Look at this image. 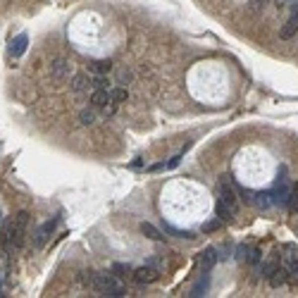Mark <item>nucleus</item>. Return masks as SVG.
Returning a JSON list of instances; mask_svg holds the SVG:
<instances>
[{
  "mask_svg": "<svg viewBox=\"0 0 298 298\" xmlns=\"http://www.w3.org/2000/svg\"><path fill=\"white\" fill-rule=\"evenodd\" d=\"M236 210H239V191L232 186V181L225 179L217 184V217L222 222H229L236 217Z\"/></svg>",
  "mask_w": 298,
  "mask_h": 298,
  "instance_id": "f257e3e1",
  "label": "nucleus"
},
{
  "mask_svg": "<svg viewBox=\"0 0 298 298\" xmlns=\"http://www.w3.org/2000/svg\"><path fill=\"white\" fill-rule=\"evenodd\" d=\"M91 289L103 293V296H112V298L124 296V286H122L119 277H115L112 272H93Z\"/></svg>",
  "mask_w": 298,
  "mask_h": 298,
  "instance_id": "f03ea898",
  "label": "nucleus"
},
{
  "mask_svg": "<svg viewBox=\"0 0 298 298\" xmlns=\"http://www.w3.org/2000/svg\"><path fill=\"white\" fill-rule=\"evenodd\" d=\"M69 77H74L72 62H67L64 57L53 60V64H50V79H53V82H64V79H69Z\"/></svg>",
  "mask_w": 298,
  "mask_h": 298,
  "instance_id": "7ed1b4c3",
  "label": "nucleus"
},
{
  "mask_svg": "<svg viewBox=\"0 0 298 298\" xmlns=\"http://www.w3.org/2000/svg\"><path fill=\"white\" fill-rule=\"evenodd\" d=\"M131 279H134L136 284H153V281L160 279V270H158L155 265H145V267H138V270H134Z\"/></svg>",
  "mask_w": 298,
  "mask_h": 298,
  "instance_id": "20e7f679",
  "label": "nucleus"
},
{
  "mask_svg": "<svg viewBox=\"0 0 298 298\" xmlns=\"http://www.w3.org/2000/svg\"><path fill=\"white\" fill-rule=\"evenodd\" d=\"M279 265H281V253H279V251H274V253H272L270 258H267V260L260 265V277H262V279L270 281L272 274L279 270Z\"/></svg>",
  "mask_w": 298,
  "mask_h": 298,
  "instance_id": "39448f33",
  "label": "nucleus"
},
{
  "mask_svg": "<svg viewBox=\"0 0 298 298\" xmlns=\"http://www.w3.org/2000/svg\"><path fill=\"white\" fill-rule=\"evenodd\" d=\"M296 34H298V5L293 8L291 17L284 22V27L279 29V38L281 41H289V38H293Z\"/></svg>",
  "mask_w": 298,
  "mask_h": 298,
  "instance_id": "423d86ee",
  "label": "nucleus"
},
{
  "mask_svg": "<svg viewBox=\"0 0 298 298\" xmlns=\"http://www.w3.org/2000/svg\"><path fill=\"white\" fill-rule=\"evenodd\" d=\"M57 225H60V217H53V219H48V222L38 229V232H36V241H34L36 248H41V246H43L45 241L53 236V232H55V227H57Z\"/></svg>",
  "mask_w": 298,
  "mask_h": 298,
  "instance_id": "0eeeda50",
  "label": "nucleus"
},
{
  "mask_svg": "<svg viewBox=\"0 0 298 298\" xmlns=\"http://www.w3.org/2000/svg\"><path fill=\"white\" fill-rule=\"evenodd\" d=\"M91 79L89 74H74L72 77V82H69V89H72L74 96H82V93H86V91L91 89Z\"/></svg>",
  "mask_w": 298,
  "mask_h": 298,
  "instance_id": "6e6552de",
  "label": "nucleus"
},
{
  "mask_svg": "<svg viewBox=\"0 0 298 298\" xmlns=\"http://www.w3.org/2000/svg\"><path fill=\"white\" fill-rule=\"evenodd\" d=\"M217 260H219V255H217L215 248H205V251L198 253V262H200V267H203V272L212 270V265H215Z\"/></svg>",
  "mask_w": 298,
  "mask_h": 298,
  "instance_id": "1a4fd4ad",
  "label": "nucleus"
},
{
  "mask_svg": "<svg viewBox=\"0 0 298 298\" xmlns=\"http://www.w3.org/2000/svg\"><path fill=\"white\" fill-rule=\"evenodd\" d=\"M110 100H112V93H110V89H100V91H93V96H91V105H93L96 110H103L110 103Z\"/></svg>",
  "mask_w": 298,
  "mask_h": 298,
  "instance_id": "9d476101",
  "label": "nucleus"
},
{
  "mask_svg": "<svg viewBox=\"0 0 298 298\" xmlns=\"http://www.w3.org/2000/svg\"><path fill=\"white\" fill-rule=\"evenodd\" d=\"M208 289H210V274L205 272V274H203V277L196 281V286L191 289L189 296L191 298H200V296H205V293H208Z\"/></svg>",
  "mask_w": 298,
  "mask_h": 298,
  "instance_id": "9b49d317",
  "label": "nucleus"
},
{
  "mask_svg": "<svg viewBox=\"0 0 298 298\" xmlns=\"http://www.w3.org/2000/svg\"><path fill=\"white\" fill-rule=\"evenodd\" d=\"M253 205H255V208H260V210L272 208V205H274V198H272V191H258V193H255Z\"/></svg>",
  "mask_w": 298,
  "mask_h": 298,
  "instance_id": "f8f14e48",
  "label": "nucleus"
},
{
  "mask_svg": "<svg viewBox=\"0 0 298 298\" xmlns=\"http://www.w3.org/2000/svg\"><path fill=\"white\" fill-rule=\"evenodd\" d=\"M270 284L274 286V289H279V286H284V284H289V270H286V265H279V270L270 277Z\"/></svg>",
  "mask_w": 298,
  "mask_h": 298,
  "instance_id": "ddd939ff",
  "label": "nucleus"
},
{
  "mask_svg": "<svg viewBox=\"0 0 298 298\" xmlns=\"http://www.w3.org/2000/svg\"><path fill=\"white\" fill-rule=\"evenodd\" d=\"M27 43H29V38L27 34H19V36H15V41L10 43V53H12V57H19V55L27 50Z\"/></svg>",
  "mask_w": 298,
  "mask_h": 298,
  "instance_id": "4468645a",
  "label": "nucleus"
},
{
  "mask_svg": "<svg viewBox=\"0 0 298 298\" xmlns=\"http://www.w3.org/2000/svg\"><path fill=\"white\" fill-rule=\"evenodd\" d=\"M110 272H112L115 277H119V279H127V277H131V274H134L131 265H127V262H115Z\"/></svg>",
  "mask_w": 298,
  "mask_h": 298,
  "instance_id": "2eb2a0df",
  "label": "nucleus"
},
{
  "mask_svg": "<svg viewBox=\"0 0 298 298\" xmlns=\"http://www.w3.org/2000/svg\"><path fill=\"white\" fill-rule=\"evenodd\" d=\"M286 270H289V284L291 286H298V255L286 260Z\"/></svg>",
  "mask_w": 298,
  "mask_h": 298,
  "instance_id": "dca6fc26",
  "label": "nucleus"
},
{
  "mask_svg": "<svg viewBox=\"0 0 298 298\" xmlns=\"http://www.w3.org/2000/svg\"><path fill=\"white\" fill-rule=\"evenodd\" d=\"M141 234L148 236V239H153V241H163L165 239V236L160 234V229H155L151 222H143V225H141Z\"/></svg>",
  "mask_w": 298,
  "mask_h": 298,
  "instance_id": "f3484780",
  "label": "nucleus"
},
{
  "mask_svg": "<svg viewBox=\"0 0 298 298\" xmlns=\"http://www.w3.org/2000/svg\"><path fill=\"white\" fill-rule=\"evenodd\" d=\"M79 122H82L84 127H91L93 122H96V108L91 105V108H84L82 112H79Z\"/></svg>",
  "mask_w": 298,
  "mask_h": 298,
  "instance_id": "a211bd4d",
  "label": "nucleus"
},
{
  "mask_svg": "<svg viewBox=\"0 0 298 298\" xmlns=\"http://www.w3.org/2000/svg\"><path fill=\"white\" fill-rule=\"evenodd\" d=\"M91 69L96 74H110L112 72V62L110 60H96V62L91 64Z\"/></svg>",
  "mask_w": 298,
  "mask_h": 298,
  "instance_id": "6ab92c4d",
  "label": "nucleus"
},
{
  "mask_svg": "<svg viewBox=\"0 0 298 298\" xmlns=\"http://www.w3.org/2000/svg\"><path fill=\"white\" fill-rule=\"evenodd\" d=\"M110 93H112V103H117V105H122L124 100H127V86H117V89H110Z\"/></svg>",
  "mask_w": 298,
  "mask_h": 298,
  "instance_id": "aec40b11",
  "label": "nucleus"
},
{
  "mask_svg": "<svg viewBox=\"0 0 298 298\" xmlns=\"http://www.w3.org/2000/svg\"><path fill=\"white\" fill-rule=\"evenodd\" d=\"M286 210H291V212H296V210H298V184L291 186L289 200H286Z\"/></svg>",
  "mask_w": 298,
  "mask_h": 298,
  "instance_id": "412c9836",
  "label": "nucleus"
},
{
  "mask_svg": "<svg viewBox=\"0 0 298 298\" xmlns=\"http://www.w3.org/2000/svg\"><path fill=\"white\" fill-rule=\"evenodd\" d=\"M91 89L93 91H100V89H110V82H108V74H98L93 82H91Z\"/></svg>",
  "mask_w": 298,
  "mask_h": 298,
  "instance_id": "4be33fe9",
  "label": "nucleus"
},
{
  "mask_svg": "<svg viewBox=\"0 0 298 298\" xmlns=\"http://www.w3.org/2000/svg\"><path fill=\"white\" fill-rule=\"evenodd\" d=\"M248 251H251V246H246V244L236 246V248H234V258L239 262H246V260H248Z\"/></svg>",
  "mask_w": 298,
  "mask_h": 298,
  "instance_id": "5701e85b",
  "label": "nucleus"
},
{
  "mask_svg": "<svg viewBox=\"0 0 298 298\" xmlns=\"http://www.w3.org/2000/svg\"><path fill=\"white\" fill-rule=\"evenodd\" d=\"M219 227H222V219H219V217H212L210 222H205V225H203V232H205V234H210V232H217Z\"/></svg>",
  "mask_w": 298,
  "mask_h": 298,
  "instance_id": "b1692460",
  "label": "nucleus"
},
{
  "mask_svg": "<svg viewBox=\"0 0 298 298\" xmlns=\"http://www.w3.org/2000/svg\"><path fill=\"white\" fill-rule=\"evenodd\" d=\"M248 265H251V267H258V265H260V248H251V251H248Z\"/></svg>",
  "mask_w": 298,
  "mask_h": 298,
  "instance_id": "393cba45",
  "label": "nucleus"
},
{
  "mask_svg": "<svg viewBox=\"0 0 298 298\" xmlns=\"http://www.w3.org/2000/svg\"><path fill=\"white\" fill-rule=\"evenodd\" d=\"M129 79H131V74H129V72H119L117 84H119V86H127V84H129Z\"/></svg>",
  "mask_w": 298,
  "mask_h": 298,
  "instance_id": "a878e982",
  "label": "nucleus"
},
{
  "mask_svg": "<svg viewBox=\"0 0 298 298\" xmlns=\"http://www.w3.org/2000/svg\"><path fill=\"white\" fill-rule=\"evenodd\" d=\"M179 160H181V155H174V158H172L170 163H167V170H174V167L179 165Z\"/></svg>",
  "mask_w": 298,
  "mask_h": 298,
  "instance_id": "bb28decb",
  "label": "nucleus"
},
{
  "mask_svg": "<svg viewBox=\"0 0 298 298\" xmlns=\"http://www.w3.org/2000/svg\"><path fill=\"white\" fill-rule=\"evenodd\" d=\"M141 165H143V163H141V158H136L134 163H131V167H134V170H138V167H141Z\"/></svg>",
  "mask_w": 298,
  "mask_h": 298,
  "instance_id": "cd10ccee",
  "label": "nucleus"
},
{
  "mask_svg": "<svg viewBox=\"0 0 298 298\" xmlns=\"http://www.w3.org/2000/svg\"><path fill=\"white\" fill-rule=\"evenodd\" d=\"M0 225H3V215H0Z\"/></svg>",
  "mask_w": 298,
  "mask_h": 298,
  "instance_id": "c85d7f7f",
  "label": "nucleus"
},
{
  "mask_svg": "<svg viewBox=\"0 0 298 298\" xmlns=\"http://www.w3.org/2000/svg\"><path fill=\"white\" fill-rule=\"evenodd\" d=\"M296 234H298V225H296Z\"/></svg>",
  "mask_w": 298,
  "mask_h": 298,
  "instance_id": "c756f323",
  "label": "nucleus"
},
{
  "mask_svg": "<svg viewBox=\"0 0 298 298\" xmlns=\"http://www.w3.org/2000/svg\"><path fill=\"white\" fill-rule=\"evenodd\" d=\"M0 296H3V289H0Z\"/></svg>",
  "mask_w": 298,
  "mask_h": 298,
  "instance_id": "7c9ffc66",
  "label": "nucleus"
},
{
  "mask_svg": "<svg viewBox=\"0 0 298 298\" xmlns=\"http://www.w3.org/2000/svg\"><path fill=\"white\" fill-rule=\"evenodd\" d=\"M279 3H286V0H279Z\"/></svg>",
  "mask_w": 298,
  "mask_h": 298,
  "instance_id": "2f4dec72",
  "label": "nucleus"
}]
</instances>
